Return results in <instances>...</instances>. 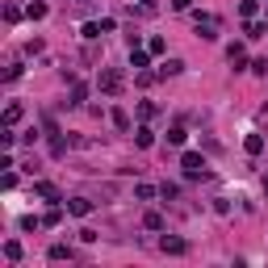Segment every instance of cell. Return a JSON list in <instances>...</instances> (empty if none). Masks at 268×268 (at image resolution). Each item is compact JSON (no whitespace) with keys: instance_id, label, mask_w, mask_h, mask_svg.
Listing matches in <instances>:
<instances>
[{"instance_id":"cell-2","label":"cell","mask_w":268,"mask_h":268,"mask_svg":"<svg viewBox=\"0 0 268 268\" xmlns=\"http://www.w3.org/2000/svg\"><path fill=\"white\" fill-rule=\"evenodd\" d=\"M180 168L189 172V176H205V159L197 155V151H184V155H180Z\"/></svg>"},{"instance_id":"cell-5","label":"cell","mask_w":268,"mask_h":268,"mask_svg":"<svg viewBox=\"0 0 268 268\" xmlns=\"http://www.w3.org/2000/svg\"><path fill=\"white\" fill-rule=\"evenodd\" d=\"M134 143H138V147H151V143H155V134H151L147 126H138V130H134Z\"/></svg>"},{"instance_id":"cell-1","label":"cell","mask_w":268,"mask_h":268,"mask_svg":"<svg viewBox=\"0 0 268 268\" xmlns=\"http://www.w3.org/2000/svg\"><path fill=\"white\" fill-rule=\"evenodd\" d=\"M101 92H109V97L122 92V72L118 67H101Z\"/></svg>"},{"instance_id":"cell-13","label":"cell","mask_w":268,"mask_h":268,"mask_svg":"<svg viewBox=\"0 0 268 268\" xmlns=\"http://www.w3.org/2000/svg\"><path fill=\"white\" fill-rule=\"evenodd\" d=\"M113 126H118V130H126V126H130V118H126V109H113Z\"/></svg>"},{"instance_id":"cell-6","label":"cell","mask_w":268,"mask_h":268,"mask_svg":"<svg viewBox=\"0 0 268 268\" xmlns=\"http://www.w3.org/2000/svg\"><path fill=\"white\" fill-rule=\"evenodd\" d=\"M159 247L172 251V255H180V251H184V239H168V235H164V243H159Z\"/></svg>"},{"instance_id":"cell-10","label":"cell","mask_w":268,"mask_h":268,"mask_svg":"<svg viewBox=\"0 0 268 268\" xmlns=\"http://www.w3.org/2000/svg\"><path fill=\"white\" fill-rule=\"evenodd\" d=\"M180 72H184V63H180V59H168V63H164V72H159V76H180Z\"/></svg>"},{"instance_id":"cell-11","label":"cell","mask_w":268,"mask_h":268,"mask_svg":"<svg viewBox=\"0 0 268 268\" xmlns=\"http://www.w3.org/2000/svg\"><path fill=\"white\" fill-rule=\"evenodd\" d=\"M260 151H264V138L251 134V138H247V155H260Z\"/></svg>"},{"instance_id":"cell-3","label":"cell","mask_w":268,"mask_h":268,"mask_svg":"<svg viewBox=\"0 0 268 268\" xmlns=\"http://www.w3.org/2000/svg\"><path fill=\"white\" fill-rule=\"evenodd\" d=\"M67 209H72L76 218H84V214H92V201L88 197H76V201H67Z\"/></svg>"},{"instance_id":"cell-9","label":"cell","mask_w":268,"mask_h":268,"mask_svg":"<svg viewBox=\"0 0 268 268\" xmlns=\"http://www.w3.org/2000/svg\"><path fill=\"white\" fill-rule=\"evenodd\" d=\"M80 34H84V38L92 42V38H101V34H105V30H101V21H88V26H84V30H80Z\"/></svg>"},{"instance_id":"cell-14","label":"cell","mask_w":268,"mask_h":268,"mask_svg":"<svg viewBox=\"0 0 268 268\" xmlns=\"http://www.w3.org/2000/svg\"><path fill=\"white\" fill-rule=\"evenodd\" d=\"M130 67H138V72H143V67H147V55H143V51H130Z\"/></svg>"},{"instance_id":"cell-7","label":"cell","mask_w":268,"mask_h":268,"mask_svg":"<svg viewBox=\"0 0 268 268\" xmlns=\"http://www.w3.org/2000/svg\"><path fill=\"white\" fill-rule=\"evenodd\" d=\"M51 260H72V247H67V243H55V247H51Z\"/></svg>"},{"instance_id":"cell-8","label":"cell","mask_w":268,"mask_h":268,"mask_svg":"<svg viewBox=\"0 0 268 268\" xmlns=\"http://www.w3.org/2000/svg\"><path fill=\"white\" fill-rule=\"evenodd\" d=\"M184 138H189V134H184V126H172V130H168V143H172V147H180Z\"/></svg>"},{"instance_id":"cell-18","label":"cell","mask_w":268,"mask_h":268,"mask_svg":"<svg viewBox=\"0 0 268 268\" xmlns=\"http://www.w3.org/2000/svg\"><path fill=\"white\" fill-rule=\"evenodd\" d=\"M72 5H88V0H72Z\"/></svg>"},{"instance_id":"cell-17","label":"cell","mask_w":268,"mask_h":268,"mask_svg":"<svg viewBox=\"0 0 268 268\" xmlns=\"http://www.w3.org/2000/svg\"><path fill=\"white\" fill-rule=\"evenodd\" d=\"M189 5H193V0H172V9H176V13H184Z\"/></svg>"},{"instance_id":"cell-16","label":"cell","mask_w":268,"mask_h":268,"mask_svg":"<svg viewBox=\"0 0 268 268\" xmlns=\"http://www.w3.org/2000/svg\"><path fill=\"white\" fill-rule=\"evenodd\" d=\"M5 255L9 260H21V243H5Z\"/></svg>"},{"instance_id":"cell-15","label":"cell","mask_w":268,"mask_h":268,"mask_svg":"<svg viewBox=\"0 0 268 268\" xmlns=\"http://www.w3.org/2000/svg\"><path fill=\"white\" fill-rule=\"evenodd\" d=\"M17 118H21V105H9V109H5V122H9V126H13Z\"/></svg>"},{"instance_id":"cell-12","label":"cell","mask_w":268,"mask_h":268,"mask_svg":"<svg viewBox=\"0 0 268 268\" xmlns=\"http://www.w3.org/2000/svg\"><path fill=\"white\" fill-rule=\"evenodd\" d=\"M84 97H88V88L76 84V88H72V101H67V105H84Z\"/></svg>"},{"instance_id":"cell-4","label":"cell","mask_w":268,"mask_h":268,"mask_svg":"<svg viewBox=\"0 0 268 268\" xmlns=\"http://www.w3.org/2000/svg\"><path fill=\"white\" fill-rule=\"evenodd\" d=\"M34 193H38V197H46V201H59V189H55V184H46V180H38V184H34Z\"/></svg>"}]
</instances>
